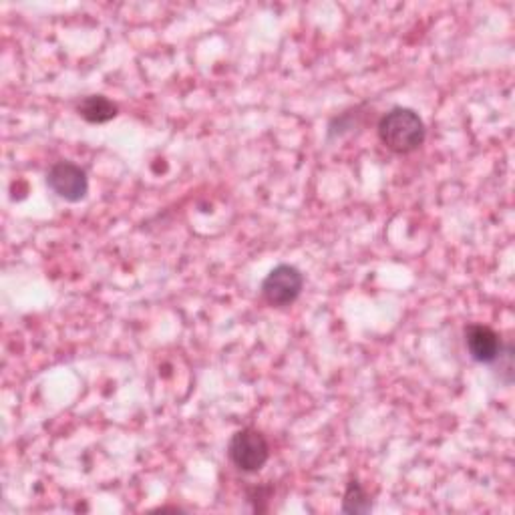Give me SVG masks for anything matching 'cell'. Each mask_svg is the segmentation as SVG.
<instances>
[{
    "label": "cell",
    "mask_w": 515,
    "mask_h": 515,
    "mask_svg": "<svg viewBox=\"0 0 515 515\" xmlns=\"http://www.w3.org/2000/svg\"><path fill=\"white\" fill-rule=\"evenodd\" d=\"M379 137L387 149L407 155L425 143L427 129L419 113L409 107H395L381 117Z\"/></svg>",
    "instance_id": "obj_1"
},
{
    "label": "cell",
    "mask_w": 515,
    "mask_h": 515,
    "mask_svg": "<svg viewBox=\"0 0 515 515\" xmlns=\"http://www.w3.org/2000/svg\"><path fill=\"white\" fill-rule=\"evenodd\" d=\"M228 457L236 469L244 473H258L270 459L268 439L258 429H240L230 439Z\"/></svg>",
    "instance_id": "obj_2"
},
{
    "label": "cell",
    "mask_w": 515,
    "mask_h": 515,
    "mask_svg": "<svg viewBox=\"0 0 515 515\" xmlns=\"http://www.w3.org/2000/svg\"><path fill=\"white\" fill-rule=\"evenodd\" d=\"M304 286V276L290 264L276 266L262 282V296L270 306H290L296 302Z\"/></svg>",
    "instance_id": "obj_3"
},
{
    "label": "cell",
    "mask_w": 515,
    "mask_h": 515,
    "mask_svg": "<svg viewBox=\"0 0 515 515\" xmlns=\"http://www.w3.org/2000/svg\"><path fill=\"white\" fill-rule=\"evenodd\" d=\"M47 186L53 194H57L61 200L71 204L85 200L89 192V180L85 169H81L71 161H59L49 169Z\"/></svg>",
    "instance_id": "obj_4"
},
{
    "label": "cell",
    "mask_w": 515,
    "mask_h": 515,
    "mask_svg": "<svg viewBox=\"0 0 515 515\" xmlns=\"http://www.w3.org/2000/svg\"><path fill=\"white\" fill-rule=\"evenodd\" d=\"M465 347L475 363L493 365L503 349L499 334L483 324H469L465 328Z\"/></svg>",
    "instance_id": "obj_5"
},
{
    "label": "cell",
    "mask_w": 515,
    "mask_h": 515,
    "mask_svg": "<svg viewBox=\"0 0 515 515\" xmlns=\"http://www.w3.org/2000/svg\"><path fill=\"white\" fill-rule=\"evenodd\" d=\"M79 115L87 121V123H93V125H99V123H107L111 119L117 117V105L107 99L105 95H89L85 97L79 107H77Z\"/></svg>",
    "instance_id": "obj_6"
},
{
    "label": "cell",
    "mask_w": 515,
    "mask_h": 515,
    "mask_svg": "<svg viewBox=\"0 0 515 515\" xmlns=\"http://www.w3.org/2000/svg\"><path fill=\"white\" fill-rule=\"evenodd\" d=\"M373 509V499L367 493V489L361 485L359 479H353L347 485L345 497H342V511L351 515H365L371 513Z\"/></svg>",
    "instance_id": "obj_7"
},
{
    "label": "cell",
    "mask_w": 515,
    "mask_h": 515,
    "mask_svg": "<svg viewBox=\"0 0 515 515\" xmlns=\"http://www.w3.org/2000/svg\"><path fill=\"white\" fill-rule=\"evenodd\" d=\"M493 365H499V379L509 385L513 379V347L511 345H503L497 361Z\"/></svg>",
    "instance_id": "obj_8"
}]
</instances>
